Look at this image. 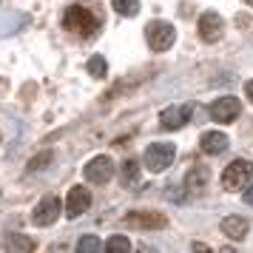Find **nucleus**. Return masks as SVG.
<instances>
[{
    "label": "nucleus",
    "mask_w": 253,
    "mask_h": 253,
    "mask_svg": "<svg viewBox=\"0 0 253 253\" xmlns=\"http://www.w3.org/2000/svg\"><path fill=\"white\" fill-rule=\"evenodd\" d=\"M111 6H114L117 14H123V17H134L139 12V0H111Z\"/></svg>",
    "instance_id": "obj_17"
},
{
    "label": "nucleus",
    "mask_w": 253,
    "mask_h": 253,
    "mask_svg": "<svg viewBox=\"0 0 253 253\" xmlns=\"http://www.w3.org/2000/svg\"><path fill=\"white\" fill-rule=\"evenodd\" d=\"M222 233L230 236V239H245V233H248V219H242V216L222 219Z\"/></svg>",
    "instance_id": "obj_14"
},
{
    "label": "nucleus",
    "mask_w": 253,
    "mask_h": 253,
    "mask_svg": "<svg viewBox=\"0 0 253 253\" xmlns=\"http://www.w3.org/2000/svg\"><path fill=\"white\" fill-rule=\"evenodd\" d=\"M100 248H103V245H100L97 236H83L80 245H77V251H80V253H97Z\"/></svg>",
    "instance_id": "obj_20"
},
{
    "label": "nucleus",
    "mask_w": 253,
    "mask_h": 253,
    "mask_svg": "<svg viewBox=\"0 0 253 253\" xmlns=\"http://www.w3.org/2000/svg\"><path fill=\"white\" fill-rule=\"evenodd\" d=\"M191 120V105H171L160 114V126L168 128V131H176V128H185Z\"/></svg>",
    "instance_id": "obj_11"
},
{
    "label": "nucleus",
    "mask_w": 253,
    "mask_h": 253,
    "mask_svg": "<svg viewBox=\"0 0 253 253\" xmlns=\"http://www.w3.org/2000/svg\"><path fill=\"white\" fill-rule=\"evenodd\" d=\"M165 213L160 211H131L126 216V225L128 228H145V230H157V228H165Z\"/></svg>",
    "instance_id": "obj_6"
},
{
    "label": "nucleus",
    "mask_w": 253,
    "mask_h": 253,
    "mask_svg": "<svg viewBox=\"0 0 253 253\" xmlns=\"http://www.w3.org/2000/svg\"><path fill=\"white\" fill-rule=\"evenodd\" d=\"M105 251H111V253H128L131 251V242L126 239V236H111V239L105 242Z\"/></svg>",
    "instance_id": "obj_18"
},
{
    "label": "nucleus",
    "mask_w": 253,
    "mask_h": 253,
    "mask_svg": "<svg viewBox=\"0 0 253 253\" xmlns=\"http://www.w3.org/2000/svg\"><path fill=\"white\" fill-rule=\"evenodd\" d=\"M91 205V194H88V188H83V185H74L69 191V199H66V216L69 219H77L80 213H85Z\"/></svg>",
    "instance_id": "obj_9"
},
{
    "label": "nucleus",
    "mask_w": 253,
    "mask_h": 253,
    "mask_svg": "<svg viewBox=\"0 0 253 253\" xmlns=\"http://www.w3.org/2000/svg\"><path fill=\"white\" fill-rule=\"evenodd\" d=\"M245 205H253V185L245 191Z\"/></svg>",
    "instance_id": "obj_23"
},
{
    "label": "nucleus",
    "mask_w": 253,
    "mask_h": 253,
    "mask_svg": "<svg viewBox=\"0 0 253 253\" xmlns=\"http://www.w3.org/2000/svg\"><path fill=\"white\" fill-rule=\"evenodd\" d=\"M63 29H69V32H74V35H80V37H91V35H97L100 20L85 6H69L66 14H63Z\"/></svg>",
    "instance_id": "obj_1"
},
{
    "label": "nucleus",
    "mask_w": 253,
    "mask_h": 253,
    "mask_svg": "<svg viewBox=\"0 0 253 253\" xmlns=\"http://www.w3.org/2000/svg\"><path fill=\"white\" fill-rule=\"evenodd\" d=\"M83 173H85V179L94 185H105L114 179V162L108 160V157H94L85 168H83Z\"/></svg>",
    "instance_id": "obj_5"
},
{
    "label": "nucleus",
    "mask_w": 253,
    "mask_h": 253,
    "mask_svg": "<svg viewBox=\"0 0 253 253\" xmlns=\"http://www.w3.org/2000/svg\"><path fill=\"white\" fill-rule=\"evenodd\" d=\"M145 40H148L151 51H168L173 46V40H176V32H173L171 23H165V20H151L145 26Z\"/></svg>",
    "instance_id": "obj_2"
},
{
    "label": "nucleus",
    "mask_w": 253,
    "mask_h": 253,
    "mask_svg": "<svg viewBox=\"0 0 253 253\" xmlns=\"http://www.w3.org/2000/svg\"><path fill=\"white\" fill-rule=\"evenodd\" d=\"M245 94H248V100L253 103V80H248V83H245Z\"/></svg>",
    "instance_id": "obj_22"
},
{
    "label": "nucleus",
    "mask_w": 253,
    "mask_h": 253,
    "mask_svg": "<svg viewBox=\"0 0 253 253\" xmlns=\"http://www.w3.org/2000/svg\"><path fill=\"white\" fill-rule=\"evenodd\" d=\"M245 3H251V6H253V0H245Z\"/></svg>",
    "instance_id": "obj_24"
},
{
    "label": "nucleus",
    "mask_w": 253,
    "mask_h": 253,
    "mask_svg": "<svg viewBox=\"0 0 253 253\" xmlns=\"http://www.w3.org/2000/svg\"><path fill=\"white\" fill-rule=\"evenodd\" d=\"M120 173H123V182H126L128 188H134V185L139 182V165H137L134 160H126V162H123V171H120Z\"/></svg>",
    "instance_id": "obj_16"
},
{
    "label": "nucleus",
    "mask_w": 253,
    "mask_h": 253,
    "mask_svg": "<svg viewBox=\"0 0 253 253\" xmlns=\"http://www.w3.org/2000/svg\"><path fill=\"white\" fill-rule=\"evenodd\" d=\"M222 35H225V23L216 12H205L199 17V37L205 43H216V40H222Z\"/></svg>",
    "instance_id": "obj_10"
},
{
    "label": "nucleus",
    "mask_w": 253,
    "mask_h": 253,
    "mask_svg": "<svg viewBox=\"0 0 253 253\" xmlns=\"http://www.w3.org/2000/svg\"><path fill=\"white\" fill-rule=\"evenodd\" d=\"M253 179V165L245 160H236L230 162L225 173H222V188L225 191H239V188H248Z\"/></svg>",
    "instance_id": "obj_3"
},
{
    "label": "nucleus",
    "mask_w": 253,
    "mask_h": 253,
    "mask_svg": "<svg viewBox=\"0 0 253 253\" xmlns=\"http://www.w3.org/2000/svg\"><path fill=\"white\" fill-rule=\"evenodd\" d=\"M173 157H176V148H173L171 142H154L145 151V168L154 173H160V171H165V168L173 165Z\"/></svg>",
    "instance_id": "obj_4"
},
{
    "label": "nucleus",
    "mask_w": 253,
    "mask_h": 253,
    "mask_svg": "<svg viewBox=\"0 0 253 253\" xmlns=\"http://www.w3.org/2000/svg\"><path fill=\"white\" fill-rule=\"evenodd\" d=\"M51 160H54V154H51V151H43V154H37V157L29 160V171H43Z\"/></svg>",
    "instance_id": "obj_19"
},
{
    "label": "nucleus",
    "mask_w": 253,
    "mask_h": 253,
    "mask_svg": "<svg viewBox=\"0 0 253 253\" xmlns=\"http://www.w3.org/2000/svg\"><path fill=\"white\" fill-rule=\"evenodd\" d=\"M0 245H3V251H35V242L23 233H6Z\"/></svg>",
    "instance_id": "obj_15"
},
{
    "label": "nucleus",
    "mask_w": 253,
    "mask_h": 253,
    "mask_svg": "<svg viewBox=\"0 0 253 253\" xmlns=\"http://www.w3.org/2000/svg\"><path fill=\"white\" fill-rule=\"evenodd\" d=\"M199 145H202L205 154H222V151L228 148V137L222 131H208V134H202Z\"/></svg>",
    "instance_id": "obj_13"
},
{
    "label": "nucleus",
    "mask_w": 253,
    "mask_h": 253,
    "mask_svg": "<svg viewBox=\"0 0 253 253\" xmlns=\"http://www.w3.org/2000/svg\"><path fill=\"white\" fill-rule=\"evenodd\" d=\"M211 182V171H208V165H194L191 171L185 173V188L191 191V194H202Z\"/></svg>",
    "instance_id": "obj_12"
},
{
    "label": "nucleus",
    "mask_w": 253,
    "mask_h": 253,
    "mask_svg": "<svg viewBox=\"0 0 253 253\" xmlns=\"http://www.w3.org/2000/svg\"><path fill=\"white\" fill-rule=\"evenodd\" d=\"M88 71H91L94 77H105V71H108V66H105V57L94 54V57L88 60Z\"/></svg>",
    "instance_id": "obj_21"
},
{
    "label": "nucleus",
    "mask_w": 253,
    "mask_h": 253,
    "mask_svg": "<svg viewBox=\"0 0 253 253\" xmlns=\"http://www.w3.org/2000/svg\"><path fill=\"white\" fill-rule=\"evenodd\" d=\"M57 216H60V199L54 194H48V196H43V199L37 202L35 213H32V222L40 225V228H46V225H51Z\"/></svg>",
    "instance_id": "obj_7"
},
{
    "label": "nucleus",
    "mask_w": 253,
    "mask_h": 253,
    "mask_svg": "<svg viewBox=\"0 0 253 253\" xmlns=\"http://www.w3.org/2000/svg\"><path fill=\"white\" fill-rule=\"evenodd\" d=\"M242 105L236 97H219L216 103H211V108H208V114L213 117L216 123H233L236 117H239Z\"/></svg>",
    "instance_id": "obj_8"
}]
</instances>
